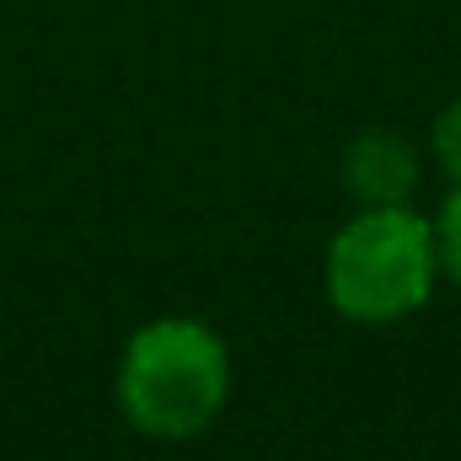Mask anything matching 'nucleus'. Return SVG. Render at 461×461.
Returning a JSON list of instances; mask_svg holds the SVG:
<instances>
[{
	"instance_id": "nucleus-1",
	"label": "nucleus",
	"mask_w": 461,
	"mask_h": 461,
	"mask_svg": "<svg viewBox=\"0 0 461 461\" xmlns=\"http://www.w3.org/2000/svg\"><path fill=\"white\" fill-rule=\"evenodd\" d=\"M435 215L413 204L359 210L322 252V295L354 328H392L419 317L440 290Z\"/></svg>"
},
{
	"instance_id": "nucleus-2",
	"label": "nucleus",
	"mask_w": 461,
	"mask_h": 461,
	"mask_svg": "<svg viewBox=\"0 0 461 461\" xmlns=\"http://www.w3.org/2000/svg\"><path fill=\"white\" fill-rule=\"evenodd\" d=\"M118 413L150 440H194L230 402V348L199 317H150L118 354Z\"/></svg>"
},
{
	"instance_id": "nucleus-3",
	"label": "nucleus",
	"mask_w": 461,
	"mask_h": 461,
	"mask_svg": "<svg viewBox=\"0 0 461 461\" xmlns=\"http://www.w3.org/2000/svg\"><path fill=\"white\" fill-rule=\"evenodd\" d=\"M419 177H424V161H419V150H413L408 134H397V129H365V134H354V145H348V156H344V183L359 210L413 204Z\"/></svg>"
},
{
	"instance_id": "nucleus-4",
	"label": "nucleus",
	"mask_w": 461,
	"mask_h": 461,
	"mask_svg": "<svg viewBox=\"0 0 461 461\" xmlns=\"http://www.w3.org/2000/svg\"><path fill=\"white\" fill-rule=\"evenodd\" d=\"M429 156L446 172V183H461V97H451L429 123Z\"/></svg>"
},
{
	"instance_id": "nucleus-5",
	"label": "nucleus",
	"mask_w": 461,
	"mask_h": 461,
	"mask_svg": "<svg viewBox=\"0 0 461 461\" xmlns=\"http://www.w3.org/2000/svg\"><path fill=\"white\" fill-rule=\"evenodd\" d=\"M435 241H440V274L461 290V183H451L446 204L435 210Z\"/></svg>"
}]
</instances>
